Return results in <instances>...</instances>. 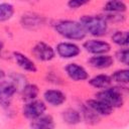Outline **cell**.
<instances>
[{"mask_svg":"<svg viewBox=\"0 0 129 129\" xmlns=\"http://www.w3.org/2000/svg\"><path fill=\"white\" fill-rule=\"evenodd\" d=\"M90 86L96 89H105L112 84L111 77L106 74H99L89 80Z\"/></svg>","mask_w":129,"mask_h":129,"instance_id":"9a60e30c","label":"cell"},{"mask_svg":"<svg viewBox=\"0 0 129 129\" xmlns=\"http://www.w3.org/2000/svg\"><path fill=\"white\" fill-rule=\"evenodd\" d=\"M4 78H5V73H4V71L0 70V80H3Z\"/></svg>","mask_w":129,"mask_h":129,"instance_id":"4316f807","label":"cell"},{"mask_svg":"<svg viewBox=\"0 0 129 129\" xmlns=\"http://www.w3.org/2000/svg\"><path fill=\"white\" fill-rule=\"evenodd\" d=\"M89 64L97 70H104V69H108L110 68L113 62H114V58L112 55L108 54V53H103V54H94L93 56H91L88 60Z\"/></svg>","mask_w":129,"mask_h":129,"instance_id":"8fae6325","label":"cell"},{"mask_svg":"<svg viewBox=\"0 0 129 129\" xmlns=\"http://www.w3.org/2000/svg\"><path fill=\"white\" fill-rule=\"evenodd\" d=\"M22 25L27 27V28H34V27H39L41 24H43V18L40 17L39 15L35 14H28V15H23L22 16Z\"/></svg>","mask_w":129,"mask_h":129,"instance_id":"d6986e66","label":"cell"},{"mask_svg":"<svg viewBox=\"0 0 129 129\" xmlns=\"http://www.w3.org/2000/svg\"><path fill=\"white\" fill-rule=\"evenodd\" d=\"M30 127L35 129H51L54 128V121L50 115L43 114L35 120H32L30 123Z\"/></svg>","mask_w":129,"mask_h":129,"instance_id":"5bb4252c","label":"cell"},{"mask_svg":"<svg viewBox=\"0 0 129 129\" xmlns=\"http://www.w3.org/2000/svg\"><path fill=\"white\" fill-rule=\"evenodd\" d=\"M61 118H62L63 122H66L67 124L76 125V124L81 122L82 115L78 110L73 109V108H69V109H66L61 113Z\"/></svg>","mask_w":129,"mask_h":129,"instance_id":"e0dca14e","label":"cell"},{"mask_svg":"<svg viewBox=\"0 0 129 129\" xmlns=\"http://www.w3.org/2000/svg\"><path fill=\"white\" fill-rule=\"evenodd\" d=\"M112 41L121 46V47H127L128 46V31L127 30H117L115 31L111 36Z\"/></svg>","mask_w":129,"mask_h":129,"instance_id":"44dd1931","label":"cell"},{"mask_svg":"<svg viewBox=\"0 0 129 129\" xmlns=\"http://www.w3.org/2000/svg\"><path fill=\"white\" fill-rule=\"evenodd\" d=\"M14 14V6L10 3H0V22L7 21L12 18Z\"/></svg>","mask_w":129,"mask_h":129,"instance_id":"7402d4cb","label":"cell"},{"mask_svg":"<svg viewBox=\"0 0 129 129\" xmlns=\"http://www.w3.org/2000/svg\"><path fill=\"white\" fill-rule=\"evenodd\" d=\"M107 22H123L125 20V15L123 13H109L106 12V15L103 16Z\"/></svg>","mask_w":129,"mask_h":129,"instance_id":"d4e9b609","label":"cell"},{"mask_svg":"<svg viewBox=\"0 0 129 129\" xmlns=\"http://www.w3.org/2000/svg\"><path fill=\"white\" fill-rule=\"evenodd\" d=\"M3 47H4V44H3V42H2V41H0V53L2 52V50H3Z\"/></svg>","mask_w":129,"mask_h":129,"instance_id":"83f0119b","label":"cell"},{"mask_svg":"<svg viewBox=\"0 0 129 129\" xmlns=\"http://www.w3.org/2000/svg\"><path fill=\"white\" fill-rule=\"evenodd\" d=\"M127 94V88L122 87H107L102 89L100 92L96 94V98L104 101L108 105H110L113 109L120 108L124 104L125 96Z\"/></svg>","mask_w":129,"mask_h":129,"instance_id":"3957f363","label":"cell"},{"mask_svg":"<svg viewBox=\"0 0 129 129\" xmlns=\"http://www.w3.org/2000/svg\"><path fill=\"white\" fill-rule=\"evenodd\" d=\"M13 58H14L15 62L17 63V66L20 69H22L23 71L28 72V73H35L37 71L34 61L22 52L14 51L13 52Z\"/></svg>","mask_w":129,"mask_h":129,"instance_id":"4fadbf2b","label":"cell"},{"mask_svg":"<svg viewBox=\"0 0 129 129\" xmlns=\"http://www.w3.org/2000/svg\"><path fill=\"white\" fill-rule=\"evenodd\" d=\"M55 52L61 58H74L81 53V48L78 44L70 41H61L56 44Z\"/></svg>","mask_w":129,"mask_h":129,"instance_id":"52a82bcc","label":"cell"},{"mask_svg":"<svg viewBox=\"0 0 129 129\" xmlns=\"http://www.w3.org/2000/svg\"><path fill=\"white\" fill-rule=\"evenodd\" d=\"M38 93H39L38 87L35 84L28 83V84H24L22 91H21V96L25 102H28V101L36 99L38 96Z\"/></svg>","mask_w":129,"mask_h":129,"instance_id":"ac0fdd59","label":"cell"},{"mask_svg":"<svg viewBox=\"0 0 129 129\" xmlns=\"http://www.w3.org/2000/svg\"><path fill=\"white\" fill-rule=\"evenodd\" d=\"M54 30L63 38L70 40H83L87 32L80 23L76 20H60L54 24Z\"/></svg>","mask_w":129,"mask_h":129,"instance_id":"6da1fadb","label":"cell"},{"mask_svg":"<svg viewBox=\"0 0 129 129\" xmlns=\"http://www.w3.org/2000/svg\"><path fill=\"white\" fill-rule=\"evenodd\" d=\"M43 100L45 104H48L53 107H58L66 102L67 97H66V94L60 90L48 89L43 93Z\"/></svg>","mask_w":129,"mask_h":129,"instance_id":"30bf717a","label":"cell"},{"mask_svg":"<svg viewBox=\"0 0 129 129\" xmlns=\"http://www.w3.org/2000/svg\"><path fill=\"white\" fill-rule=\"evenodd\" d=\"M45 110H46L45 102L41 101V100L34 99V100L26 102L23 105L22 114L26 119L32 121V120H35L36 118L40 117L41 115H43Z\"/></svg>","mask_w":129,"mask_h":129,"instance_id":"277c9868","label":"cell"},{"mask_svg":"<svg viewBox=\"0 0 129 129\" xmlns=\"http://www.w3.org/2000/svg\"><path fill=\"white\" fill-rule=\"evenodd\" d=\"M115 56L120 62L124 63L125 66H128V63H129V50L127 47H123V48H120L119 50H117Z\"/></svg>","mask_w":129,"mask_h":129,"instance_id":"cb8c5ba5","label":"cell"},{"mask_svg":"<svg viewBox=\"0 0 129 129\" xmlns=\"http://www.w3.org/2000/svg\"><path fill=\"white\" fill-rule=\"evenodd\" d=\"M91 0H69L68 1V6L71 9H78L86 4H88Z\"/></svg>","mask_w":129,"mask_h":129,"instance_id":"484cf974","label":"cell"},{"mask_svg":"<svg viewBox=\"0 0 129 129\" xmlns=\"http://www.w3.org/2000/svg\"><path fill=\"white\" fill-rule=\"evenodd\" d=\"M112 82H115L119 85H127L129 83V71L127 69H121L115 71L111 76Z\"/></svg>","mask_w":129,"mask_h":129,"instance_id":"ffe728a7","label":"cell"},{"mask_svg":"<svg viewBox=\"0 0 129 129\" xmlns=\"http://www.w3.org/2000/svg\"><path fill=\"white\" fill-rule=\"evenodd\" d=\"M32 54L41 61H49L55 56V50L51 45L39 41L32 47Z\"/></svg>","mask_w":129,"mask_h":129,"instance_id":"ba28073f","label":"cell"},{"mask_svg":"<svg viewBox=\"0 0 129 129\" xmlns=\"http://www.w3.org/2000/svg\"><path fill=\"white\" fill-rule=\"evenodd\" d=\"M83 47L86 51L92 53V54H103L108 53L111 50V45L109 42L98 39V38H91L86 40L83 43Z\"/></svg>","mask_w":129,"mask_h":129,"instance_id":"8992f818","label":"cell"},{"mask_svg":"<svg viewBox=\"0 0 129 129\" xmlns=\"http://www.w3.org/2000/svg\"><path fill=\"white\" fill-rule=\"evenodd\" d=\"M127 5L123 0H109L104 5V11L109 13H124Z\"/></svg>","mask_w":129,"mask_h":129,"instance_id":"2e32d148","label":"cell"},{"mask_svg":"<svg viewBox=\"0 0 129 129\" xmlns=\"http://www.w3.org/2000/svg\"><path fill=\"white\" fill-rule=\"evenodd\" d=\"M64 71H66V74L68 75V77L75 82L86 81L89 78V74H88L87 70L77 62L68 63L64 67Z\"/></svg>","mask_w":129,"mask_h":129,"instance_id":"9c48e42d","label":"cell"},{"mask_svg":"<svg viewBox=\"0 0 129 129\" xmlns=\"http://www.w3.org/2000/svg\"><path fill=\"white\" fill-rule=\"evenodd\" d=\"M16 92L17 86L12 81L0 80V106L4 109H8L11 106Z\"/></svg>","mask_w":129,"mask_h":129,"instance_id":"5b68a950","label":"cell"},{"mask_svg":"<svg viewBox=\"0 0 129 129\" xmlns=\"http://www.w3.org/2000/svg\"><path fill=\"white\" fill-rule=\"evenodd\" d=\"M81 113V115L84 117V119L87 121V122H89V123H96V122H98V119H99V117L100 116H98L89 106H87V105H84L83 106V108H82V111L80 112Z\"/></svg>","mask_w":129,"mask_h":129,"instance_id":"603a6c76","label":"cell"},{"mask_svg":"<svg viewBox=\"0 0 129 129\" xmlns=\"http://www.w3.org/2000/svg\"><path fill=\"white\" fill-rule=\"evenodd\" d=\"M80 23L85 31L94 37L104 36L108 31V22L100 15H83L80 18Z\"/></svg>","mask_w":129,"mask_h":129,"instance_id":"7a4b0ae2","label":"cell"},{"mask_svg":"<svg viewBox=\"0 0 129 129\" xmlns=\"http://www.w3.org/2000/svg\"><path fill=\"white\" fill-rule=\"evenodd\" d=\"M86 105L89 106L98 116H109L113 112V108L110 105L98 98L88 100Z\"/></svg>","mask_w":129,"mask_h":129,"instance_id":"7c38bea8","label":"cell"}]
</instances>
